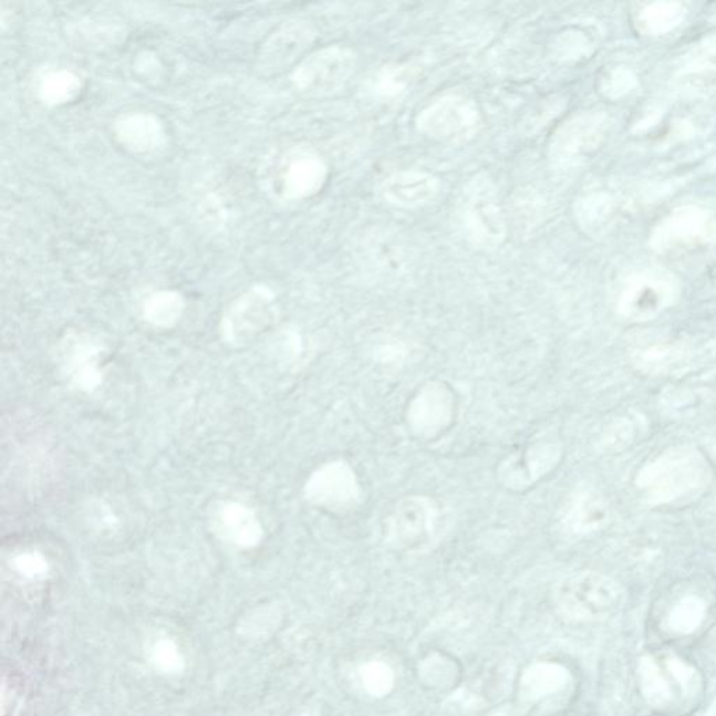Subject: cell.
Wrapping results in <instances>:
<instances>
[{
    "label": "cell",
    "mask_w": 716,
    "mask_h": 716,
    "mask_svg": "<svg viewBox=\"0 0 716 716\" xmlns=\"http://www.w3.org/2000/svg\"><path fill=\"white\" fill-rule=\"evenodd\" d=\"M710 476L702 453L692 447H676L646 465L636 485L652 506H665L697 496L708 486Z\"/></svg>",
    "instance_id": "6da1fadb"
},
{
    "label": "cell",
    "mask_w": 716,
    "mask_h": 716,
    "mask_svg": "<svg viewBox=\"0 0 716 716\" xmlns=\"http://www.w3.org/2000/svg\"><path fill=\"white\" fill-rule=\"evenodd\" d=\"M556 603L562 616L572 622H604L622 606L623 591L612 578L583 571L565 578L557 587Z\"/></svg>",
    "instance_id": "7a4b0ae2"
},
{
    "label": "cell",
    "mask_w": 716,
    "mask_h": 716,
    "mask_svg": "<svg viewBox=\"0 0 716 716\" xmlns=\"http://www.w3.org/2000/svg\"><path fill=\"white\" fill-rule=\"evenodd\" d=\"M479 126V108L463 94L443 95L429 103L417 118V127L423 135L447 145L470 142Z\"/></svg>",
    "instance_id": "3957f363"
},
{
    "label": "cell",
    "mask_w": 716,
    "mask_h": 716,
    "mask_svg": "<svg viewBox=\"0 0 716 716\" xmlns=\"http://www.w3.org/2000/svg\"><path fill=\"white\" fill-rule=\"evenodd\" d=\"M357 69V55L344 46H328L302 61L293 73V83L301 93L331 95L341 92L352 81Z\"/></svg>",
    "instance_id": "277c9868"
},
{
    "label": "cell",
    "mask_w": 716,
    "mask_h": 716,
    "mask_svg": "<svg viewBox=\"0 0 716 716\" xmlns=\"http://www.w3.org/2000/svg\"><path fill=\"white\" fill-rule=\"evenodd\" d=\"M274 315V294L257 286L232 302L221 321L222 338L230 343H243L269 325Z\"/></svg>",
    "instance_id": "5b68a950"
},
{
    "label": "cell",
    "mask_w": 716,
    "mask_h": 716,
    "mask_svg": "<svg viewBox=\"0 0 716 716\" xmlns=\"http://www.w3.org/2000/svg\"><path fill=\"white\" fill-rule=\"evenodd\" d=\"M437 507L426 497H407L397 504L391 519V535L401 548L422 550L433 540Z\"/></svg>",
    "instance_id": "8992f818"
},
{
    "label": "cell",
    "mask_w": 716,
    "mask_h": 716,
    "mask_svg": "<svg viewBox=\"0 0 716 716\" xmlns=\"http://www.w3.org/2000/svg\"><path fill=\"white\" fill-rule=\"evenodd\" d=\"M307 500L328 509H343L359 500L360 489L352 468L344 463L323 465L305 486Z\"/></svg>",
    "instance_id": "52a82bcc"
},
{
    "label": "cell",
    "mask_w": 716,
    "mask_h": 716,
    "mask_svg": "<svg viewBox=\"0 0 716 716\" xmlns=\"http://www.w3.org/2000/svg\"><path fill=\"white\" fill-rule=\"evenodd\" d=\"M464 222L470 240L481 247H496L506 238L501 206L489 189L471 190L465 204Z\"/></svg>",
    "instance_id": "ba28073f"
},
{
    "label": "cell",
    "mask_w": 716,
    "mask_h": 716,
    "mask_svg": "<svg viewBox=\"0 0 716 716\" xmlns=\"http://www.w3.org/2000/svg\"><path fill=\"white\" fill-rule=\"evenodd\" d=\"M454 415V399L447 386L428 384L408 407V423L422 436H433L448 426Z\"/></svg>",
    "instance_id": "9c48e42d"
},
{
    "label": "cell",
    "mask_w": 716,
    "mask_h": 716,
    "mask_svg": "<svg viewBox=\"0 0 716 716\" xmlns=\"http://www.w3.org/2000/svg\"><path fill=\"white\" fill-rule=\"evenodd\" d=\"M103 352L97 343L86 336L69 338L63 350V364H65L69 378L77 388L92 391L97 388L103 378Z\"/></svg>",
    "instance_id": "30bf717a"
},
{
    "label": "cell",
    "mask_w": 716,
    "mask_h": 716,
    "mask_svg": "<svg viewBox=\"0 0 716 716\" xmlns=\"http://www.w3.org/2000/svg\"><path fill=\"white\" fill-rule=\"evenodd\" d=\"M438 193V179L421 172L392 174L382 185V195L388 204L401 209H417L427 205Z\"/></svg>",
    "instance_id": "8fae6325"
},
{
    "label": "cell",
    "mask_w": 716,
    "mask_h": 716,
    "mask_svg": "<svg viewBox=\"0 0 716 716\" xmlns=\"http://www.w3.org/2000/svg\"><path fill=\"white\" fill-rule=\"evenodd\" d=\"M314 31L302 21L284 24L270 37L261 52L262 66L267 69H281L288 66L314 41Z\"/></svg>",
    "instance_id": "7c38bea8"
},
{
    "label": "cell",
    "mask_w": 716,
    "mask_h": 716,
    "mask_svg": "<svg viewBox=\"0 0 716 716\" xmlns=\"http://www.w3.org/2000/svg\"><path fill=\"white\" fill-rule=\"evenodd\" d=\"M326 163L314 153H300L286 166L283 193L288 198L301 200L311 198L323 188L328 179Z\"/></svg>",
    "instance_id": "4fadbf2b"
},
{
    "label": "cell",
    "mask_w": 716,
    "mask_h": 716,
    "mask_svg": "<svg viewBox=\"0 0 716 716\" xmlns=\"http://www.w3.org/2000/svg\"><path fill=\"white\" fill-rule=\"evenodd\" d=\"M217 533L240 548H253L261 542L263 530L251 508L240 502H226L215 517Z\"/></svg>",
    "instance_id": "5bb4252c"
},
{
    "label": "cell",
    "mask_w": 716,
    "mask_h": 716,
    "mask_svg": "<svg viewBox=\"0 0 716 716\" xmlns=\"http://www.w3.org/2000/svg\"><path fill=\"white\" fill-rule=\"evenodd\" d=\"M115 134L126 148L136 153L155 152L166 139V132L155 115L135 113L121 116Z\"/></svg>",
    "instance_id": "9a60e30c"
},
{
    "label": "cell",
    "mask_w": 716,
    "mask_h": 716,
    "mask_svg": "<svg viewBox=\"0 0 716 716\" xmlns=\"http://www.w3.org/2000/svg\"><path fill=\"white\" fill-rule=\"evenodd\" d=\"M609 521L608 502L598 492L585 491L571 501L565 511L564 523L572 533L596 532Z\"/></svg>",
    "instance_id": "2e32d148"
},
{
    "label": "cell",
    "mask_w": 716,
    "mask_h": 716,
    "mask_svg": "<svg viewBox=\"0 0 716 716\" xmlns=\"http://www.w3.org/2000/svg\"><path fill=\"white\" fill-rule=\"evenodd\" d=\"M569 681V671L559 663H538L525 673L522 692L530 699H539L561 692Z\"/></svg>",
    "instance_id": "e0dca14e"
},
{
    "label": "cell",
    "mask_w": 716,
    "mask_h": 716,
    "mask_svg": "<svg viewBox=\"0 0 716 716\" xmlns=\"http://www.w3.org/2000/svg\"><path fill=\"white\" fill-rule=\"evenodd\" d=\"M639 682L646 702L655 707H663L672 699V683L663 672L661 663L652 656H645L639 665Z\"/></svg>",
    "instance_id": "ac0fdd59"
},
{
    "label": "cell",
    "mask_w": 716,
    "mask_h": 716,
    "mask_svg": "<svg viewBox=\"0 0 716 716\" xmlns=\"http://www.w3.org/2000/svg\"><path fill=\"white\" fill-rule=\"evenodd\" d=\"M184 307L183 297L175 291H158L146 300L143 315L152 325L169 328L181 320Z\"/></svg>",
    "instance_id": "d6986e66"
},
{
    "label": "cell",
    "mask_w": 716,
    "mask_h": 716,
    "mask_svg": "<svg viewBox=\"0 0 716 716\" xmlns=\"http://www.w3.org/2000/svg\"><path fill=\"white\" fill-rule=\"evenodd\" d=\"M82 83L76 74L58 71L46 74L40 84V97L48 105L71 103L81 93Z\"/></svg>",
    "instance_id": "ffe728a7"
},
{
    "label": "cell",
    "mask_w": 716,
    "mask_h": 716,
    "mask_svg": "<svg viewBox=\"0 0 716 716\" xmlns=\"http://www.w3.org/2000/svg\"><path fill=\"white\" fill-rule=\"evenodd\" d=\"M705 614H707V606L702 598L686 596L672 608L666 624L673 633L692 634L704 623Z\"/></svg>",
    "instance_id": "44dd1931"
},
{
    "label": "cell",
    "mask_w": 716,
    "mask_h": 716,
    "mask_svg": "<svg viewBox=\"0 0 716 716\" xmlns=\"http://www.w3.org/2000/svg\"><path fill=\"white\" fill-rule=\"evenodd\" d=\"M367 258L371 263H375L380 269L388 272H397L405 263V253L403 248L394 238L386 236H375L370 240Z\"/></svg>",
    "instance_id": "7402d4cb"
},
{
    "label": "cell",
    "mask_w": 716,
    "mask_h": 716,
    "mask_svg": "<svg viewBox=\"0 0 716 716\" xmlns=\"http://www.w3.org/2000/svg\"><path fill=\"white\" fill-rule=\"evenodd\" d=\"M363 686L371 696L382 697L388 694L394 687V671L384 662H370L360 671Z\"/></svg>",
    "instance_id": "603a6c76"
},
{
    "label": "cell",
    "mask_w": 716,
    "mask_h": 716,
    "mask_svg": "<svg viewBox=\"0 0 716 716\" xmlns=\"http://www.w3.org/2000/svg\"><path fill=\"white\" fill-rule=\"evenodd\" d=\"M412 81V71L407 66L386 68L380 76L378 87L385 95H397L405 92Z\"/></svg>",
    "instance_id": "cb8c5ba5"
},
{
    "label": "cell",
    "mask_w": 716,
    "mask_h": 716,
    "mask_svg": "<svg viewBox=\"0 0 716 716\" xmlns=\"http://www.w3.org/2000/svg\"><path fill=\"white\" fill-rule=\"evenodd\" d=\"M665 670L670 672L673 681L682 688L692 687L694 686V682H696V671L692 666H688L686 662L678 660V657L672 656L670 660H666Z\"/></svg>",
    "instance_id": "d4e9b609"
},
{
    "label": "cell",
    "mask_w": 716,
    "mask_h": 716,
    "mask_svg": "<svg viewBox=\"0 0 716 716\" xmlns=\"http://www.w3.org/2000/svg\"><path fill=\"white\" fill-rule=\"evenodd\" d=\"M14 567L21 574L35 577L44 574L46 569L45 560L41 556L34 553H25L14 560Z\"/></svg>",
    "instance_id": "484cf974"
},
{
    "label": "cell",
    "mask_w": 716,
    "mask_h": 716,
    "mask_svg": "<svg viewBox=\"0 0 716 716\" xmlns=\"http://www.w3.org/2000/svg\"><path fill=\"white\" fill-rule=\"evenodd\" d=\"M678 354L676 347H651L644 353V362L651 365L666 364L667 360H673Z\"/></svg>",
    "instance_id": "4316f807"
},
{
    "label": "cell",
    "mask_w": 716,
    "mask_h": 716,
    "mask_svg": "<svg viewBox=\"0 0 716 716\" xmlns=\"http://www.w3.org/2000/svg\"><path fill=\"white\" fill-rule=\"evenodd\" d=\"M381 357L384 363H394L401 362L406 355V349L402 343L399 344H386V346L381 349Z\"/></svg>",
    "instance_id": "83f0119b"
},
{
    "label": "cell",
    "mask_w": 716,
    "mask_h": 716,
    "mask_svg": "<svg viewBox=\"0 0 716 716\" xmlns=\"http://www.w3.org/2000/svg\"><path fill=\"white\" fill-rule=\"evenodd\" d=\"M497 716H502V715H497Z\"/></svg>",
    "instance_id": "f1b7e54d"
}]
</instances>
